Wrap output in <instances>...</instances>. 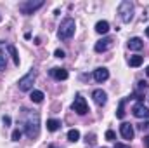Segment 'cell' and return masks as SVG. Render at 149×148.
Wrapping results in <instances>:
<instances>
[{"instance_id": "10", "label": "cell", "mask_w": 149, "mask_h": 148, "mask_svg": "<svg viewBox=\"0 0 149 148\" xmlns=\"http://www.w3.org/2000/svg\"><path fill=\"white\" fill-rule=\"evenodd\" d=\"M120 134H121L125 140H132V138H134V127H132V124L123 122V124L120 125Z\"/></svg>"}, {"instance_id": "32", "label": "cell", "mask_w": 149, "mask_h": 148, "mask_svg": "<svg viewBox=\"0 0 149 148\" xmlns=\"http://www.w3.org/2000/svg\"><path fill=\"white\" fill-rule=\"evenodd\" d=\"M49 148H57V147H54V145H50V147H49Z\"/></svg>"}, {"instance_id": "25", "label": "cell", "mask_w": 149, "mask_h": 148, "mask_svg": "<svg viewBox=\"0 0 149 148\" xmlns=\"http://www.w3.org/2000/svg\"><path fill=\"white\" fill-rule=\"evenodd\" d=\"M2 122H3L5 125H10V117H9V115H3V117H2Z\"/></svg>"}, {"instance_id": "6", "label": "cell", "mask_w": 149, "mask_h": 148, "mask_svg": "<svg viewBox=\"0 0 149 148\" xmlns=\"http://www.w3.org/2000/svg\"><path fill=\"white\" fill-rule=\"evenodd\" d=\"M73 110L78 113V115H85L87 111H88V105H87V101H85V98L83 96H76L73 101Z\"/></svg>"}, {"instance_id": "33", "label": "cell", "mask_w": 149, "mask_h": 148, "mask_svg": "<svg viewBox=\"0 0 149 148\" xmlns=\"http://www.w3.org/2000/svg\"><path fill=\"white\" fill-rule=\"evenodd\" d=\"M0 21H2V14H0Z\"/></svg>"}, {"instance_id": "21", "label": "cell", "mask_w": 149, "mask_h": 148, "mask_svg": "<svg viewBox=\"0 0 149 148\" xmlns=\"http://www.w3.org/2000/svg\"><path fill=\"white\" fill-rule=\"evenodd\" d=\"M125 101H127V99H123V101L120 103V106H118V111H116V117H118V118H123V117H125V111H123V105H125Z\"/></svg>"}, {"instance_id": "19", "label": "cell", "mask_w": 149, "mask_h": 148, "mask_svg": "<svg viewBox=\"0 0 149 148\" xmlns=\"http://www.w3.org/2000/svg\"><path fill=\"white\" fill-rule=\"evenodd\" d=\"M68 140H70L71 143H76V141L80 140V131H76V129L68 131Z\"/></svg>"}, {"instance_id": "4", "label": "cell", "mask_w": 149, "mask_h": 148, "mask_svg": "<svg viewBox=\"0 0 149 148\" xmlns=\"http://www.w3.org/2000/svg\"><path fill=\"white\" fill-rule=\"evenodd\" d=\"M35 78H37V70H30L23 78H19V82H17L19 91H23V92L31 91L33 89V84H35Z\"/></svg>"}, {"instance_id": "31", "label": "cell", "mask_w": 149, "mask_h": 148, "mask_svg": "<svg viewBox=\"0 0 149 148\" xmlns=\"http://www.w3.org/2000/svg\"><path fill=\"white\" fill-rule=\"evenodd\" d=\"M146 75H148V77H149V66H148V68H146Z\"/></svg>"}, {"instance_id": "26", "label": "cell", "mask_w": 149, "mask_h": 148, "mask_svg": "<svg viewBox=\"0 0 149 148\" xmlns=\"http://www.w3.org/2000/svg\"><path fill=\"white\" fill-rule=\"evenodd\" d=\"M139 87H141V89H146V87H148V82L141 80V82H139Z\"/></svg>"}, {"instance_id": "29", "label": "cell", "mask_w": 149, "mask_h": 148, "mask_svg": "<svg viewBox=\"0 0 149 148\" xmlns=\"http://www.w3.org/2000/svg\"><path fill=\"white\" fill-rule=\"evenodd\" d=\"M144 145L149 148V136H146V138H144Z\"/></svg>"}, {"instance_id": "16", "label": "cell", "mask_w": 149, "mask_h": 148, "mask_svg": "<svg viewBox=\"0 0 149 148\" xmlns=\"http://www.w3.org/2000/svg\"><path fill=\"white\" fill-rule=\"evenodd\" d=\"M43 92L42 91H31V94H30V99L33 101V103H42L43 101Z\"/></svg>"}, {"instance_id": "13", "label": "cell", "mask_w": 149, "mask_h": 148, "mask_svg": "<svg viewBox=\"0 0 149 148\" xmlns=\"http://www.w3.org/2000/svg\"><path fill=\"white\" fill-rule=\"evenodd\" d=\"M142 47H144V42L139 37H134V38L128 40V49H132V51H141Z\"/></svg>"}, {"instance_id": "22", "label": "cell", "mask_w": 149, "mask_h": 148, "mask_svg": "<svg viewBox=\"0 0 149 148\" xmlns=\"http://www.w3.org/2000/svg\"><path fill=\"white\" fill-rule=\"evenodd\" d=\"M21 136H23V132H21L19 129H14V131H12V140H14V141H19Z\"/></svg>"}, {"instance_id": "14", "label": "cell", "mask_w": 149, "mask_h": 148, "mask_svg": "<svg viewBox=\"0 0 149 148\" xmlns=\"http://www.w3.org/2000/svg\"><path fill=\"white\" fill-rule=\"evenodd\" d=\"M95 32H97L99 35L108 33V32H109V23H108V21H97V23H95Z\"/></svg>"}, {"instance_id": "28", "label": "cell", "mask_w": 149, "mask_h": 148, "mask_svg": "<svg viewBox=\"0 0 149 148\" xmlns=\"http://www.w3.org/2000/svg\"><path fill=\"white\" fill-rule=\"evenodd\" d=\"M141 129H142V131H144V129H149V122H144V124L141 125Z\"/></svg>"}, {"instance_id": "1", "label": "cell", "mask_w": 149, "mask_h": 148, "mask_svg": "<svg viewBox=\"0 0 149 148\" xmlns=\"http://www.w3.org/2000/svg\"><path fill=\"white\" fill-rule=\"evenodd\" d=\"M23 118H21V125L24 127V132L30 140H35L40 134V113L28 108H23Z\"/></svg>"}, {"instance_id": "27", "label": "cell", "mask_w": 149, "mask_h": 148, "mask_svg": "<svg viewBox=\"0 0 149 148\" xmlns=\"http://www.w3.org/2000/svg\"><path fill=\"white\" fill-rule=\"evenodd\" d=\"M114 148H130V147H128V145H123V143H116Z\"/></svg>"}, {"instance_id": "8", "label": "cell", "mask_w": 149, "mask_h": 148, "mask_svg": "<svg viewBox=\"0 0 149 148\" xmlns=\"http://www.w3.org/2000/svg\"><path fill=\"white\" fill-rule=\"evenodd\" d=\"M132 113L137 117V118H149V108L144 106V103H135L132 106Z\"/></svg>"}, {"instance_id": "18", "label": "cell", "mask_w": 149, "mask_h": 148, "mask_svg": "<svg viewBox=\"0 0 149 148\" xmlns=\"http://www.w3.org/2000/svg\"><path fill=\"white\" fill-rule=\"evenodd\" d=\"M7 51L10 52V56H12V61H14V65L16 66H19V56H17V51H16V47L14 45H9L7 47Z\"/></svg>"}, {"instance_id": "20", "label": "cell", "mask_w": 149, "mask_h": 148, "mask_svg": "<svg viewBox=\"0 0 149 148\" xmlns=\"http://www.w3.org/2000/svg\"><path fill=\"white\" fill-rule=\"evenodd\" d=\"M5 66H7V56L3 52H0V72H3Z\"/></svg>"}, {"instance_id": "3", "label": "cell", "mask_w": 149, "mask_h": 148, "mask_svg": "<svg viewBox=\"0 0 149 148\" xmlns=\"http://www.w3.org/2000/svg\"><path fill=\"white\" fill-rule=\"evenodd\" d=\"M118 14H120V18H121L123 23H130L132 18H134V4L130 0H123L118 5Z\"/></svg>"}, {"instance_id": "24", "label": "cell", "mask_w": 149, "mask_h": 148, "mask_svg": "<svg viewBox=\"0 0 149 148\" xmlns=\"http://www.w3.org/2000/svg\"><path fill=\"white\" fill-rule=\"evenodd\" d=\"M54 56H56V58H59V59H63V58H64V56H66V52H64V51H63V49H57V51H56V52H54Z\"/></svg>"}, {"instance_id": "17", "label": "cell", "mask_w": 149, "mask_h": 148, "mask_svg": "<svg viewBox=\"0 0 149 148\" xmlns=\"http://www.w3.org/2000/svg\"><path fill=\"white\" fill-rule=\"evenodd\" d=\"M142 61H144V58L142 56H139V54H135V56H130V66H134V68H137V66H141L142 65Z\"/></svg>"}, {"instance_id": "30", "label": "cell", "mask_w": 149, "mask_h": 148, "mask_svg": "<svg viewBox=\"0 0 149 148\" xmlns=\"http://www.w3.org/2000/svg\"><path fill=\"white\" fill-rule=\"evenodd\" d=\"M146 35H148V37H149V26H148V28H146Z\"/></svg>"}, {"instance_id": "2", "label": "cell", "mask_w": 149, "mask_h": 148, "mask_svg": "<svg viewBox=\"0 0 149 148\" xmlns=\"http://www.w3.org/2000/svg\"><path fill=\"white\" fill-rule=\"evenodd\" d=\"M74 28H76V23H74L73 18H64L61 21L59 30H57V37L61 40H70L74 35Z\"/></svg>"}, {"instance_id": "9", "label": "cell", "mask_w": 149, "mask_h": 148, "mask_svg": "<svg viewBox=\"0 0 149 148\" xmlns=\"http://www.w3.org/2000/svg\"><path fill=\"white\" fill-rule=\"evenodd\" d=\"M92 98H94V101H95L99 106L106 105V101H108V94H106L102 89H95V91L92 92Z\"/></svg>"}, {"instance_id": "15", "label": "cell", "mask_w": 149, "mask_h": 148, "mask_svg": "<svg viewBox=\"0 0 149 148\" xmlns=\"http://www.w3.org/2000/svg\"><path fill=\"white\" fill-rule=\"evenodd\" d=\"M61 129V120H56V118H49L47 120V131L50 132H56Z\"/></svg>"}, {"instance_id": "5", "label": "cell", "mask_w": 149, "mask_h": 148, "mask_svg": "<svg viewBox=\"0 0 149 148\" xmlns=\"http://www.w3.org/2000/svg\"><path fill=\"white\" fill-rule=\"evenodd\" d=\"M43 0H28V2H23V4H19V11L24 14V16H30V14H33L37 9L40 7H43Z\"/></svg>"}, {"instance_id": "12", "label": "cell", "mask_w": 149, "mask_h": 148, "mask_svg": "<svg viewBox=\"0 0 149 148\" xmlns=\"http://www.w3.org/2000/svg\"><path fill=\"white\" fill-rule=\"evenodd\" d=\"M50 75L56 80H66L68 78V70H64V68H52L50 70Z\"/></svg>"}, {"instance_id": "23", "label": "cell", "mask_w": 149, "mask_h": 148, "mask_svg": "<svg viewBox=\"0 0 149 148\" xmlns=\"http://www.w3.org/2000/svg\"><path fill=\"white\" fill-rule=\"evenodd\" d=\"M106 140H108V141H114V140H116L114 131H108V132H106Z\"/></svg>"}, {"instance_id": "11", "label": "cell", "mask_w": 149, "mask_h": 148, "mask_svg": "<svg viewBox=\"0 0 149 148\" xmlns=\"http://www.w3.org/2000/svg\"><path fill=\"white\" fill-rule=\"evenodd\" d=\"M94 78H95V82H99V84H102V82H106L108 78H109V70L108 68H97L95 72H94Z\"/></svg>"}, {"instance_id": "7", "label": "cell", "mask_w": 149, "mask_h": 148, "mask_svg": "<svg viewBox=\"0 0 149 148\" xmlns=\"http://www.w3.org/2000/svg\"><path fill=\"white\" fill-rule=\"evenodd\" d=\"M113 44H114V40L109 37L106 38H101L99 42H95V45H94V51L95 52H106V51H109L113 47Z\"/></svg>"}]
</instances>
